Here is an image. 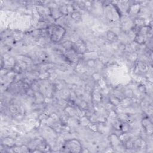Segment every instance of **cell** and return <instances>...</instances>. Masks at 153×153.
<instances>
[{"mask_svg": "<svg viewBox=\"0 0 153 153\" xmlns=\"http://www.w3.org/2000/svg\"><path fill=\"white\" fill-rule=\"evenodd\" d=\"M51 39L54 42H58L63 37L65 30L63 27L57 25H50L47 29Z\"/></svg>", "mask_w": 153, "mask_h": 153, "instance_id": "1", "label": "cell"}]
</instances>
